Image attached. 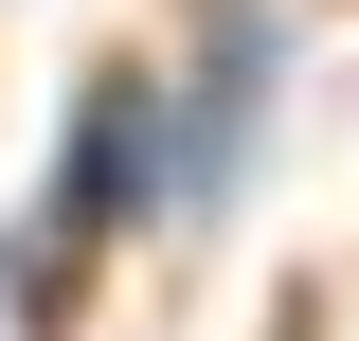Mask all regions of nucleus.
I'll return each instance as SVG.
<instances>
[{"instance_id": "f257e3e1", "label": "nucleus", "mask_w": 359, "mask_h": 341, "mask_svg": "<svg viewBox=\"0 0 359 341\" xmlns=\"http://www.w3.org/2000/svg\"><path fill=\"white\" fill-rule=\"evenodd\" d=\"M144 215H162V72H90L72 90V126H54V198L36 234H18V323H54V305H90V269L126 252Z\"/></svg>"}, {"instance_id": "f03ea898", "label": "nucleus", "mask_w": 359, "mask_h": 341, "mask_svg": "<svg viewBox=\"0 0 359 341\" xmlns=\"http://www.w3.org/2000/svg\"><path fill=\"white\" fill-rule=\"evenodd\" d=\"M269 90H287V0H198V36L162 72V215L180 234L233 215V180L269 144Z\"/></svg>"}, {"instance_id": "7ed1b4c3", "label": "nucleus", "mask_w": 359, "mask_h": 341, "mask_svg": "<svg viewBox=\"0 0 359 341\" xmlns=\"http://www.w3.org/2000/svg\"><path fill=\"white\" fill-rule=\"evenodd\" d=\"M269 341H323V305H287V323H269Z\"/></svg>"}]
</instances>
